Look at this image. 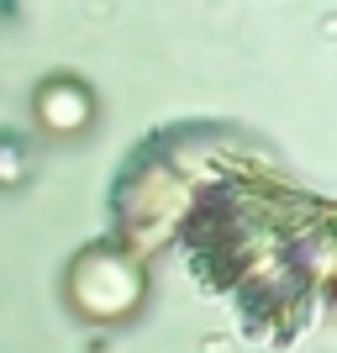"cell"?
<instances>
[{"mask_svg":"<svg viewBox=\"0 0 337 353\" xmlns=\"http://www.w3.org/2000/svg\"><path fill=\"white\" fill-rule=\"evenodd\" d=\"M69 301L90 322H121L143 306V264L116 248H90L69 269Z\"/></svg>","mask_w":337,"mask_h":353,"instance_id":"6da1fadb","label":"cell"},{"mask_svg":"<svg viewBox=\"0 0 337 353\" xmlns=\"http://www.w3.org/2000/svg\"><path fill=\"white\" fill-rule=\"evenodd\" d=\"M32 105H37V121H43L53 137H74L95 121V95H90V85L85 79H69V74L37 85V101Z\"/></svg>","mask_w":337,"mask_h":353,"instance_id":"7a4b0ae2","label":"cell"},{"mask_svg":"<svg viewBox=\"0 0 337 353\" xmlns=\"http://www.w3.org/2000/svg\"><path fill=\"white\" fill-rule=\"evenodd\" d=\"M0 179H6V185H16V179H21V174H16V159H11V153H0Z\"/></svg>","mask_w":337,"mask_h":353,"instance_id":"3957f363","label":"cell"}]
</instances>
